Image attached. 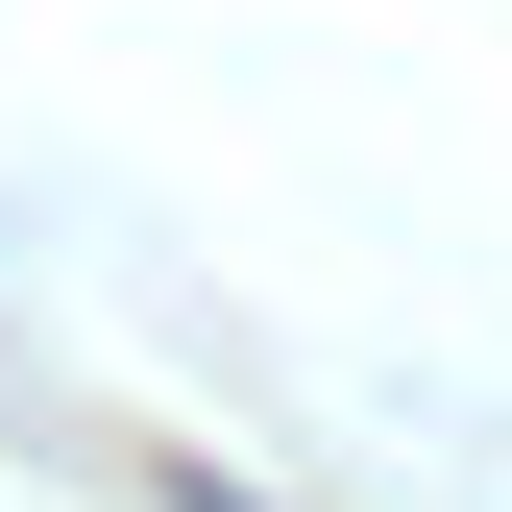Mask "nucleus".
I'll use <instances>...</instances> for the list:
<instances>
[]
</instances>
